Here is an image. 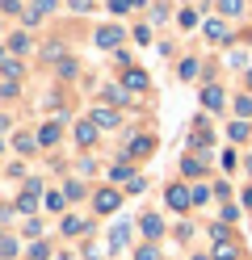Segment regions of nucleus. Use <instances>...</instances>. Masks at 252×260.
Masks as SVG:
<instances>
[{"instance_id":"f257e3e1","label":"nucleus","mask_w":252,"mask_h":260,"mask_svg":"<svg viewBox=\"0 0 252 260\" xmlns=\"http://www.w3.org/2000/svg\"><path fill=\"white\" fill-rule=\"evenodd\" d=\"M164 202L173 206V210H185V206H193V189H185V185H168Z\"/></svg>"},{"instance_id":"f03ea898","label":"nucleus","mask_w":252,"mask_h":260,"mask_svg":"<svg viewBox=\"0 0 252 260\" xmlns=\"http://www.w3.org/2000/svg\"><path fill=\"white\" fill-rule=\"evenodd\" d=\"M118 202H122V193H118V189H101L97 198H93L97 214H114V210H118Z\"/></svg>"},{"instance_id":"7ed1b4c3","label":"nucleus","mask_w":252,"mask_h":260,"mask_svg":"<svg viewBox=\"0 0 252 260\" xmlns=\"http://www.w3.org/2000/svg\"><path fill=\"white\" fill-rule=\"evenodd\" d=\"M118 42H122V29H118V25H101V29H97V46H105V51H114Z\"/></svg>"},{"instance_id":"20e7f679","label":"nucleus","mask_w":252,"mask_h":260,"mask_svg":"<svg viewBox=\"0 0 252 260\" xmlns=\"http://www.w3.org/2000/svg\"><path fill=\"white\" fill-rule=\"evenodd\" d=\"M202 105H206V109H223V88L206 84V88H202Z\"/></svg>"},{"instance_id":"39448f33","label":"nucleus","mask_w":252,"mask_h":260,"mask_svg":"<svg viewBox=\"0 0 252 260\" xmlns=\"http://www.w3.org/2000/svg\"><path fill=\"white\" fill-rule=\"evenodd\" d=\"M139 231H143V235H147V239H156V235H160V231H164V222H160V218H156V214H143V218H139Z\"/></svg>"},{"instance_id":"423d86ee","label":"nucleus","mask_w":252,"mask_h":260,"mask_svg":"<svg viewBox=\"0 0 252 260\" xmlns=\"http://www.w3.org/2000/svg\"><path fill=\"white\" fill-rule=\"evenodd\" d=\"M80 231H89V218L67 214V218H63V235H80Z\"/></svg>"},{"instance_id":"0eeeda50","label":"nucleus","mask_w":252,"mask_h":260,"mask_svg":"<svg viewBox=\"0 0 252 260\" xmlns=\"http://www.w3.org/2000/svg\"><path fill=\"white\" fill-rule=\"evenodd\" d=\"M93 139H97V122H80L76 126V143H80V147H89Z\"/></svg>"},{"instance_id":"6e6552de","label":"nucleus","mask_w":252,"mask_h":260,"mask_svg":"<svg viewBox=\"0 0 252 260\" xmlns=\"http://www.w3.org/2000/svg\"><path fill=\"white\" fill-rule=\"evenodd\" d=\"M151 151H156V139H147V135H139L130 143V155H151Z\"/></svg>"},{"instance_id":"1a4fd4ad","label":"nucleus","mask_w":252,"mask_h":260,"mask_svg":"<svg viewBox=\"0 0 252 260\" xmlns=\"http://www.w3.org/2000/svg\"><path fill=\"white\" fill-rule=\"evenodd\" d=\"M214 260H235V243L231 239H214Z\"/></svg>"},{"instance_id":"9d476101","label":"nucleus","mask_w":252,"mask_h":260,"mask_svg":"<svg viewBox=\"0 0 252 260\" xmlns=\"http://www.w3.org/2000/svg\"><path fill=\"white\" fill-rule=\"evenodd\" d=\"M42 206L50 210V214H59V210L67 206V193H46V198H42Z\"/></svg>"},{"instance_id":"9b49d317","label":"nucleus","mask_w":252,"mask_h":260,"mask_svg":"<svg viewBox=\"0 0 252 260\" xmlns=\"http://www.w3.org/2000/svg\"><path fill=\"white\" fill-rule=\"evenodd\" d=\"M126 239H130L126 226H114V231H109V248H114V252H118V248H126Z\"/></svg>"},{"instance_id":"f8f14e48","label":"nucleus","mask_w":252,"mask_h":260,"mask_svg":"<svg viewBox=\"0 0 252 260\" xmlns=\"http://www.w3.org/2000/svg\"><path fill=\"white\" fill-rule=\"evenodd\" d=\"M109 181L118 185V181H134V176H130V164H126V159H122V164H114L109 168Z\"/></svg>"},{"instance_id":"ddd939ff","label":"nucleus","mask_w":252,"mask_h":260,"mask_svg":"<svg viewBox=\"0 0 252 260\" xmlns=\"http://www.w3.org/2000/svg\"><path fill=\"white\" fill-rule=\"evenodd\" d=\"M93 122L109 130V126H118V113H114V109H97V113H93Z\"/></svg>"},{"instance_id":"4468645a","label":"nucleus","mask_w":252,"mask_h":260,"mask_svg":"<svg viewBox=\"0 0 252 260\" xmlns=\"http://www.w3.org/2000/svg\"><path fill=\"white\" fill-rule=\"evenodd\" d=\"M206 38L223 42V38H227V25H223V21H206Z\"/></svg>"},{"instance_id":"2eb2a0df","label":"nucleus","mask_w":252,"mask_h":260,"mask_svg":"<svg viewBox=\"0 0 252 260\" xmlns=\"http://www.w3.org/2000/svg\"><path fill=\"white\" fill-rule=\"evenodd\" d=\"M126 88H147V76H143L139 68H130V72H126Z\"/></svg>"},{"instance_id":"dca6fc26","label":"nucleus","mask_w":252,"mask_h":260,"mask_svg":"<svg viewBox=\"0 0 252 260\" xmlns=\"http://www.w3.org/2000/svg\"><path fill=\"white\" fill-rule=\"evenodd\" d=\"M134 260H160V248L156 243H143V248H134Z\"/></svg>"},{"instance_id":"f3484780","label":"nucleus","mask_w":252,"mask_h":260,"mask_svg":"<svg viewBox=\"0 0 252 260\" xmlns=\"http://www.w3.org/2000/svg\"><path fill=\"white\" fill-rule=\"evenodd\" d=\"M55 139H59V126H42V130H38V143H42V147H50Z\"/></svg>"},{"instance_id":"a211bd4d","label":"nucleus","mask_w":252,"mask_h":260,"mask_svg":"<svg viewBox=\"0 0 252 260\" xmlns=\"http://www.w3.org/2000/svg\"><path fill=\"white\" fill-rule=\"evenodd\" d=\"M218 9H223V13H227V17H235V13H240V9H244V0H218Z\"/></svg>"},{"instance_id":"6ab92c4d","label":"nucleus","mask_w":252,"mask_h":260,"mask_svg":"<svg viewBox=\"0 0 252 260\" xmlns=\"http://www.w3.org/2000/svg\"><path fill=\"white\" fill-rule=\"evenodd\" d=\"M181 172L185 176H198L202 172V159H181Z\"/></svg>"},{"instance_id":"aec40b11","label":"nucleus","mask_w":252,"mask_h":260,"mask_svg":"<svg viewBox=\"0 0 252 260\" xmlns=\"http://www.w3.org/2000/svg\"><path fill=\"white\" fill-rule=\"evenodd\" d=\"M17 256V239H0V260H9Z\"/></svg>"},{"instance_id":"412c9836","label":"nucleus","mask_w":252,"mask_h":260,"mask_svg":"<svg viewBox=\"0 0 252 260\" xmlns=\"http://www.w3.org/2000/svg\"><path fill=\"white\" fill-rule=\"evenodd\" d=\"M235 113H240V118H252V96H240V101H235Z\"/></svg>"},{"instance_id":"4be33fe9","label":"nucleus","mask_w":252,"mask_h":260,"mask_svg":"<svg viewBox=\"0 0 252 260\" xmlns=\"http://www.w3.org/2000/svg\"><path fill=\"white\" fill-rule=\"evenodd\" d=\"M193 76H198V63L185 59V63H181V80H193Z\"/></svg>"},{"instance_id":"5701e85b","label":"nucleus","mask_w":252,"mask_h":260,"mask_svg":"<svg viewBox=\"0 0 252 260\" xmlns=\"http://www.w3.org/2000/svg\"><path fill=\"white\" fill-rule=\"evenodd\" d=\"M231 139H235V143H244V139H248V126H244V122H235V126H231Z\"/></svg>"},{"instance_id":"b1692460","label":"nucleus","mask_w":252,"mask_h":260,"mask_svg":"<svg viewBox=\"0 0 252 260\" xmlns=\"http://www.w3.org/2000/svg\"><path fill=\"white\" fill-rule=\"evenodd\" d=\"M206 198H210V189L198 185V189H193V206H206Z\"/></svg>"},{"instance_id":"393cba45","label":"nucleus","mask_w":252,"mask_h":260,"mask_svg":"<svg viewBox=\"0 0 252 260\" xmlns=\"http://www.w3.org/2000/svg\"><path fill=\"white\" fill-rule=\"evenodd\" d=\"M244 206H248V210H252V185H248V189H244Z\"/></svg>"},{"instance_id":"a878e982","label":"nucleus","mask_w":252,"mask_h":260,"mask_svg":"<svg viewBox=\"0 0 252 260\" xmlns=\"http://www.w3.org/2000/svg\"><path fill=\"white\" fill-rule=\"evenodd\" d=\"M193 260H210V256H193Z\"/></svg>"},{"instance_id":"bb28decb","label":"nucleus","mask_w":252,"mask_h":260,"mask_svg":"<svg viewBox=\"0 0 252 260\" xmlns=\"http://www.w3.org/2000/svg\"><path fill=\"white\" fill-rule=\"evenodd\" d=\"M248 172H252V159H248Z\"/></svg>"},{"instance_id":"cd10ccee","label":"nucleus","mask_w":252,"mask_h":260,"mask_svg":"<svg viewBox=\"0 0 252 260\" xmlns=\"http://www.w3.org/2000/svg\"><path fill=\"white\" fill-rule=\"evenodd\" d=\"M0 126H5V118H0Z\"/></svg>"}]
</instances>
